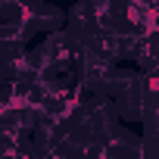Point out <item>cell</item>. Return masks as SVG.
I'll list each match as a JSON object with an SVG mask.
<instances>
[{
	"label": "cell",
	"instance_id": "7a4b0ae2",
	"mask_svg": "<svg viewBox=\"0 0 159 159\" xmlns=\"http://www.w3.org/2000/svg\"><path fill=\"white\" fill-rule=\"evenodd\" d=\"M112 100V106H116V112H119V119L122 122H128V125H134V122H140V116H143V84H140V78L134 84H128V88H122L116 97H109Z\"/></svg>",
	"mask_w": 159,
	"mask_h": 159
},
{
	"label": "cell",
	"instance_id": "6da1fadb",
	"mask_svg": "<svg viewBox=\"0 0 159 159\" xmlns=\"http://www.w3.org/2000/svg\"><path fill=\"white\" fill-rule=\"evenodd\" d=\"M66 31H72L78 41L88 47L97 38V31H100V19H97L94 7L84 3V0H72V7L66 10Z\"/></svg>",
	"mask_w": 159,
	"mask_h": 159
},
{
	"label": "cell",
	"instance_id": "3957f363",
	"mask_svg": "<svg viewBox=\"0 0 159 159\" xmlns=\"http://www.w3.org/2000/svg\"><path fill=\"white\" fill-rule=\"evenodd\" d=\"M137 137H140V134L128 131V128L119 122L116 128H109V131L100 137L103 156H137Z\"/></svg>",
	"mask_w": 159,
	"mask_h": 159
},
{
	"label": "cell",
	"instance_id": "277c9868",
	"mask_svg": "<svg viewBox=\"0 0 159 159\" xmlns=\"http://www.w3.org/2000/svg\"><path fill=\"white\" fill-rule=\"evenodd\" d=\"M66 28V10L44 3L38 0V10H34V34H47V31H59Z\"/></svg>",
	"mask_w": 159,
	"mask_h": 159
}]
</instances>
